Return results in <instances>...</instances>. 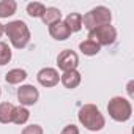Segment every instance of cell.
<instances>
[{
	"label": "cell",
	"instance_id": "cell-10",
	"mask_svg": "<svg viewBox=\"0 0 134 134\" xmlns=\"http://www.w3.org/2000/svg\"><path fill=\"white\" fill-rule=\"evenodd\" d=\"M81 81H82V76H81V73H79L77 70L66 71V73H63V74L60 76V82H62L66 88H70V90L79 87Z\"/></svg>",
	"mask_w": 134,
	"mask_h": 134
},
{
	"label": "cell",
	"instance_id": "cell-17",
	"mask_svg": "<svg viewBox=\"0 0 134 134\" xmlns=\"http://www.w3.org/2000/svg\"><path fill=\"white\" fill-rule=\"evenodd\" d=\"M79 49H81V52H82L84 55L92 57V55H96V54L101 51V46H98L96 43H93V41H90V40H85V41H82V43L79 44Z\"/></svg>",
	"mask_w": 134,
	"mask_h": 134
},
{
	"label": "cell",
	"instance_id": "cell-11",
	"mask_svg": "<svg viewBox=\"0 0 134 134\" xmlns=\"http://www.w3.org/2000/svg\"><path fill=\"white\" fill-rule=\"evenodd\" d=\"M25 79H27V71L22 70V68L10 70V71L5 74V81H7V84H11V85H18V84L24 82Z\"/></svg>",
	"mask_w": 134,
	"mask_h": 134
},
{
	"label": "cell",
	"instance_id": "cell-15",
	"mask_svg": "<svg viewBox=\"0 0 134 134\" xmlns=\"http://www.w3.org/2000/svg\"><path fill=\"white\" fill-rule=\"evenodd\" d=\"M13 112H14V106L8 101L0 103V123H11L13 120Z\"/></svg>",
	"mask_w": 134,
	"mask_h": 134
},
{
	"label": "cell",
	"instance_id": "cell-4",
	"mask_svg": "<svg viewBox=\"0 0 134 134\" xmlns=\"http://www.w3.org/2000/svg\"><path fill=\"white\" fill-rule=\"evenodd\" d=\"M107 112L115 121H128L132 114V106L126 98L114 96L107 104Z\"/></svg>",
	"mask_w": 134,
	"mask_h": 134
},
{
	"label": "cell",
	"instance_id": "cell-12",
	"mask_svg": "<svg viewBox=\"0 0 134 134\" xmlns=\"http://www.w3.org/2000/svg\"><path fill=\"white\" fill-rule=\"evenodd\" d=\"M63 22L66 24V27L70 29L71 33H76V32H79L82 29V14H79V13H70L68 16L65 18Z\"/></svg>",
	"mask_w": 134,
	"mask_h": 134
},
{
	"label": "cell",
	"instance_id": "cell-3",
	"mask_svg": "<svg viewBox=\"0 0 134 134\" xmlns=\"http://www.w3.org/2000/svg\"><path fill=\"white\" fill-rule=\"evenodd\" d=\"M112 21V13L109 8L106 7H96L93 10H90L85 16H82V27H85L88 32L99 27V25H106L110 24Z\"/></svg>",
	"mask_w": 134,
	"mask_h": 134
},
{
	"label": "cell",
	"instance_id": "cell-24",
	"mask_svg": "<svg viewBox=\"0 0 134 134\" xmlns=\"http://www.w3.org/2000/svg\"><path fill=\"white\" fill-rule=\"evenodd\" d=\"M0 95H2V88H0Z\"/></svg>",
	"mask_w": 134,
	"mask_h": 134
},
{
	"label": "cell",
	"instance_id": "cell-5",
	"mask_svg": "<svg viewBox=\"0 0 134 134\" xmlns=\"http://www.w3.org/2000/svg\"><path fill=\"white\" fill-rule=\"evenodd\" d=\"M88 40L96 43L98 46H109L117 40V30L110 24L99 25V27L88 32Z\"/></svg>",
	"mask_w": 134,
	"mask_h": 134
},
{
	"label": "cell",
	"instance_id": "cell-20",
	"mask_svg": "<svg viewBox=\"0 0 134 134\" xmlns=\"http://www.w3.org/2000/svg\"><path fill=\"white\" fill-rule=\"evenodd\" d=\"M21 134H43V128L40 125H29L22 129Z\"/></svg>",
	"mask_w": 134,
	"mask_h": 134
},
{
	"label": "cell",
	"instance_id": "cell-18",
	"mask_svg": "<svg viewBox=\"0 0 134 134\" xmlns=\"http://www.w3.org/2000/svg\"><path fill=\"white\" fill-rule=\"evenodd\" d=\"M44 10H46V7L41 2H30L27 5V14L30 18H41Z\"/></svg>",
	"mask_w": 134,
	"mask_h": 134
},
{
	"label": "cell",
	"instance_id": "cell-21",
	"mask_svg": "<svg viewBox=\"0 0 134 134\" xmlns=\"http://www.w3.org/2000/svg\"><path fill=\"white\" fill-rule=\"evenodd\" d=\"M62 134H79V129H77V126H74V125H66V126L63 128Z\"/></svg>",
	"mask_w": 134,
	"mask_h": 134
},
{
	"label": "cell",
	"instance_id": "cell-9",
	"mask_svg": "<svg viewBox=\"0 0 134 134\" xmlns=\"http://www.w3.org/2000/svg\"><path fill=\"white\" fill-rule=\"evenodd\" d=\"M49 33H51V36H52L54 40H57V41H65V40H68V38L71 36L70 29L66 27V24H65L63 21H58V22H55V24H51V25H49Z\"/></svg>",
	"mask_w": 134,
	"mask_h": 134
},
{
	"label": "cell",
	"instance_id": "cell-8",
	"mask_svg": "<svg viewBox=\"0 0 134 134\" xmlns=\"http://www.w3.org/2000/svg\"><path fill=\"white\" fill-rule=\"evenodd\" d=\"M36 79L43 87H55L60 81V74L55 68H43L40 70Z\"/></svg>",
	"mask_w": 134,
	"mask_h": 134
},
{
	"label": "cell",
	"instance_id": "cell-6",
	"mask_svg": "<svg viewBox=\"0 0 134 134\" xmlns=\"http://www.w3.org/2000/svg\"><path fill=\"white\" fill-rule=\"evenodd\" d=\"M57 65H58V68L66 73V71H73L77 68V65H79V57L74 51L71 49H65L58 54L57 57Z\"/></svg>",
	"mask_w": 134,
	"mask_h": 134
},
{
	"label": "cell",
	"instance_id": "cell-22",
	"mask_svg": "<svg viewBox=\"0 0 134 134\" xmlns=\"http://www.w3.org/2000/svg\"><path fill=\"white\" fill-rule=\"evenodd\" d=\"M132 85H134V82H132V81H129V84H128V93H129V96H131V98H132V95H134V93H132Z\"/></svg>",
	"mask_w": 134,
	"mask_h": 134
},
{
	"label": "cell",
	"instance_id": "cell-23",
	"mask_svg": "<svg viewBox=\"0 0 134 134\" xmlns=\"http://www.w3.org/2000/svg\"><path fill=\"white\" fill-rule=\"evenodd\" d=\"M3 33H5V25H3V24H0V38H2Z\"/></svg>",
	"mask_w": 134,
	"mask_h": 134
},
{
	"label": "cell",
	"instance_id": "cell-7",
	"mask_svg": "<svg viewBox=\"0 0 134 134\" xmlns=\"http://www.w3.org/2000/svg\"><path fill=\"white\" fill-rule=\"evenodd\" d=\"M38 98H40L38 88L33 87V85H30V84L21 85V87L18 88V99H19L21 106H24V107H25V106H33V104H36Z\"/></svg>",
	"mask_w": 134,
	"mask_h": 134
},
{
	"label": "cell",
	"instance_id": "cell-13",
	"mask_svg": "<svg viewBox=\"0 0 134 134\" xmlns=\"http://www.w3.org/2000/svg\"><path fill=\"white\" fill-rule=\"evenodd\" d=\"M41 21H43L46 25L55 24V22L62 21V11H60L58 8H54V7L46 8V10H44V13H43V16H41Z\"/></svg>",
	"mask_w": 134,
	"mask_h": 134
},
{
	"label": "cell",
	"instance_id": "cell-16",
	"mask_svg": "<svg viewBox=\"0 0 134 134\" xmlns=\"http://www.w3.org/2000/svg\"><path fill=\"white\" fill-rule=\"evenodd\" d=\"M18 3L14 0H0V18H10L16 13Z\"/></svg>",
	"mask_w": 134,
	"mask_h": 134
},
{
	"label": "cell",
	"instance_id": "cell-1",
	"mask_svg": "<svg viewBox=\"0 0 134 134\" xmlns=\"http://www.w3.org/2000/svg\"><path fill=\"white\" fill-rule=\"evenodd\" d=\"M77 118L81 125L88 131H101L106 125V118L95 104H84L79 109Z\"/></svg>",
	"mask_w": 134,
	"mask_h": 134
},
{
	"label": "cell",
	"instance_id": "cell-25",
	"mask_svg": "<svg viewBox=\"0 0 134 134\" xmlns=\"http://www.w3.org/2000/svg\"><path fill=\"white\" fill-rule=\"evenodd\" d=\"M60 134H62V132H60Z\"/></svg>",
	"mask_w": 134,
	"mask_h": 134
},
{
	"label": "cell",
	"instance_id": "cell-2",
	"mask_svg": "<svg viewBox=\"0 0 134 134\" xmlns=\"http://www.w3.org/2000/svg\"><path fill=\"white\" fill-rule=\"evenodd\" d=\"M5 33L16 49H24L30 41V30L24 21H11L5 25Z\"/></svg>",
	"mask_w": 134,
	"mask_h": 134
},
{
	"label": "cell",
	"instance_id": "cell-14",
	"mask_svg": "<svg viewBox=\"0 0 134 134\" xmlns=\"http://www.w3.org/2000/svg\"><path fill=\"white\" fill-rule=\"evenodd\" d=\"M30 118V112L27 107L24 106H14V112H13V120L11 123H16V125H25Z\"/></svg>",
	"mask_w": 134,
	"mask_h": 134
},
{
	"label": "cell",
	"instance_id": "cell-19",
	"mask_svg": "<svg viewBox=\"0 0 134 134\" xmlns=\"http://www.w3.org/2000/svg\"><path fill=\"white\" fill-rule=\"evenodd\" d=\"M11 57H13V52H11L10 46L7 43H3V41H0V66L10 63Z\"/></svg>",
	"mask_w": 134,
	"mask_h": 134
}]
</instances>
